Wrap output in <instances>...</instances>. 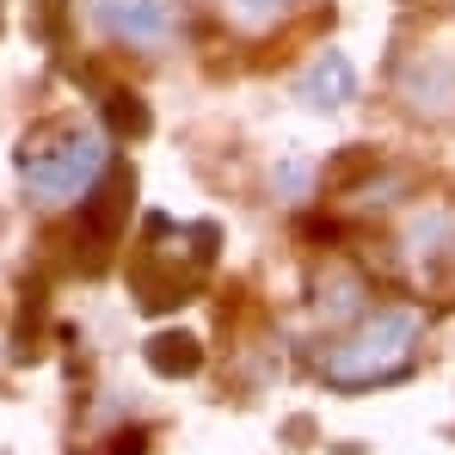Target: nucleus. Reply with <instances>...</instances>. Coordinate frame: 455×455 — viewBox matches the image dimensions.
<instances>
[{
  "instance_id": "nucleus-1",
  "label": "nucleus",
  "mask_w": 455,
  "mask_h": 455,
  "mask_svg": "<svg viewBox=\"0 0 455 455\" xmlns=\"http://www.w3.org/2000/svg\"><path fill=\"white\" fill-rule=\"evenodd\" d=\"M419 332H425V314L419 307H381L363 314L345 339H332L320 351V381L339 387V394H363L381 381H400L419 357Z\"/></svg>"
},
{
  "instance_id": "nucleus-2",
  "label": "nucleus",
  "mask_w": 455,
  "mask_h": 455,
  "mask_svg": "<svg viewBox=\"0 0 455 455\" xmlns=\"http://www.w3.org/2000/svg\"><path fill=\"white\" fill-rule=\"evenodd\" d=\"M216 252H222V228H210V222L179 228V222H166V216H154L142 252L130 259L136 302L148 307V314L179 307L191 290H197V277L210 271V259H216Z\"/></svg>"
},
{
  "instance_id": "nucleus-3",
  "label": "nucleus",
  "mask_w": 455,
  "mask_h": 455,
  "mask_svg": "<svg viewBox=\"0 0 455 455\" xmlns=\"http://www.w3.org/2000/svg\"><path fill=\"white\" fill-rule=\"evenodd\" d=\"M105 142L86 136V130H37L25 148H19V172H25V191L31 204H80L99 172H105Z\"/></svg>"
},
{
  "instance_id": "nucleus-4",
  "label": "nucleus",
  "mask_w": 455,
  "mask_h": 455,
  "mask_svg": "<svg viewBox=\"0 0 455 455\" xmlns=\"http://www.w3.org/2000/svg\"><path fill=\"white\" fill-rule=\"evenodd\" d=\"M394 92L419 124L455 117V19H437L419 37H406V50L394 56Z\"/></svg>"
},
{
  "instance_id": "nucleus-5",
  "label": "nucleus",
  "mask_w": 455,
  "mask_h": 455,
  "mask_svg": "<svg viewBox=\"0 0 455 455\" xmlns=\"http://www.w3.org/2000/svg\"><path fill=\"white\" fill-rule=\"evenodd\" d=\"M400 271L431 290L455 283V204H431L400 228Z\"/></svg>"
},
{
  "instance_id": "nucleus-6",
  "label": "nucleus",
  "mask_w": 455,
  "mask_h": 455,
  "mask_svg": "<svg viewBox=\"0 0 455 455\" xmlns=\"http://www.w3.org/2000/svg\"><path fill=\"white\" fill-rule=\"evenodd\" d=\"M130 204H136V172L117 160V166H105V172H99V185L80 197L75 246H86V271H99V265H105V252H111L117 228H124V216H130Z\"/></svg>"
},
{
  "instance_id": "nucleus-7",
  "label": "nucleus",
  "mask_w": 455,
  "mask_h": 455,
  "mask_svg": "<svg viewBox=\"0 0 455 455\" xmlns=\"http://www.w3.org/2000/svg\"><path fill=\"white\" fill-rule=\"evenodd\" d=\"M92 19H99L105 37H117L130 50H160L179 25L166 0H92Z\"/></svg>"
},
{
  "instance_id": "nucleus-8",
  "label": "nucleus",
  "mask_w": 455,
  "mask_h": 455,
  "mask_svg": "<svg viewBox=\"0 0 455 455\" xmlns=\"http://www.w3.org/2000/svg\"><path fill=\"white\" fill-rule=\"evenodd\" d=\"M296 99H302L307 111H345L357 99V68L339 50H320L302 68V80H296Z\"/></svg>"
},
{
  "instance_id": "nucleus-9",
  "label": "nucleus",
  "mask_w": 455,
  "mask_h": 455,
  "mask_svg": "<svg viewBox=\"0 0 455 455\" xmlns=\"http://www.w3.org/2000/svg\"><path fill=\"white\" fill-rule=\"evenodd\" d=\"M142 357H148L154 376L191 381L197 370H204V339H191V332H160V339H148V345H142Z\"/></svg>"
},
{
  "instance_id": "nucleus-10",
  "label": "nucleus",
  "mask_w": 455,
  "mask_h": 455,
  "mask_svg": "<svg viewBox=\"0 0 455 455\" xmlns=\"http://www.w3.org/2000/svg\"><path fill=\"white\" fill-rule=\"evenodd\" d=\"M99 117H105V130L117 136V142H142L154 130V111L142 92H130V86H105L99 92Z\"/></svg>"
},
{
  "instance_id": "nucleus-11",
  "label": "nucleus",
  "mask_w": 455,
  "mask_h": 455,
  "mask_svg": "<svg viewBox=\"0 0 455 455\" xmlns=\"http://www.w3.org/2000/svg\"><path fill=\"white\" fill-rule=\"evenodd\" d=\"M314 314L320 320H345V314H363L370 302V290H363V277H351V271H326V277H314Z\"/></svg>"
},
{
  "instance_id": "nucleus-12",
  "label": "nucleus",
  "mask_w": 455,
  "mask_h": 455,
  "mask_svg": "<svg viewBox=\"0 0 455 455\" xmlns=\"http://www.w3.org/2000/svg\"><path fill=\"white\" fill-rule=\"evenodd\" d=\"M400 191H406V172H381V179H370V185L351 191V204H357V210H387Z\"/></svg>"
},
{
  "instance_id": "nucleus-13",
  "label": "nucleus",
  "mask_w": 455,
  "mask_h": 455,
  "mask_svg": "<svg viewBox=\"0 0 455 455\" xmlns=\"http://www.w3.org/2000/svg\"><path fill=\"white\" fill-rule=\"evenodd\" d=\"M31 25H37L44 44H62V37H68V12H62V0H31Z\"/></svg>"
},
{
  "instance_id": "nucleus-14",
  "label": "nucleus",
  "mask_w": 455,
  "mask_h": 455,
  "mask_svg": "<svg viewBox=\"0 0 455 455\" xmlns=\"http://www.w3.org/2000/svg\"><path fill=\"white\" fill-rule=\"evenodd\" d=\"M290 6H296V0H234V12H240L246 25H277Z\"/></svg>"
}]
</instances>
